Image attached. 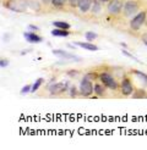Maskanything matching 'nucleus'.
Wrapping results in <instances>:
<instances>
[{
  "label": "nucleus",
  "mask_w": 147,
  "mask_h": 150,
  "mask_svg": "<svg viewBox=\"0 0 147 150\" xmlns=\"http://www.w3.org/2000/svg\"><path fill=\"white\" fill-rule=\"evenodd\" d=\"M77 73H78L77 71H69V72H68V74H69V76H71V77H76Z\"/></svg>",
  "instance_id": "nucleus-25"
},
{
  "label": "nucleus",
  "mask_w": 147,
  "mask_h": 150,
  "mask_svg": "<svg viewBox=\"0 0 147 150\" xmlns=\"http://www.w3.org/2000/svg\"><path fill=\"white\" fill-rule=\"evenodd\" d=\"M42 1H43L44 6H48V4H50V1H51V0H42Z\"/></svg>",
  "instance_id": "nucleus-28"
},
{
  "label": "nucleus",
  "mask_w": 147,
  "mask_h": 150,
  "mask_svg": "<svg viewBox=\"0 0 147 150\" xmlns=\"http://www.w3.org/2000/svg\"><path fill=\"white\" fill-rule=\"evenodd\" d=\"M3 5L6 9L15 12H26L28 1L27 0H3Z\"/></svg>",
  "instance_id": "nucleus-4"
},
{
  "label": "nucleus",
  "mask_w": 147,
  "mask_h": 150,
  "mask_svg": "<svg viewBox=\"0 0 147 150\" xmlns=\"http://www.w3.org/2000/svg\"><path fill=\"white\" fill-rule=\"evenodd\" d=\"M124 3H125V0H110L106 7L108 16H113V17L120 16L123 12Z\"/></svg>",
  "instance_id": "nucleus-6"
},
{
  "label": "nucleus",
  "mask_w": 147,
  "mask_h": 150,
  "mask_svg": "<svg viewBox=\"0 0 147 150\" xmlns=\"http://www.w3.org/2000/svg\"><path fill=\"white\" fill-rule=\"evenodd\" d=\"M147 96V93L145 92V89H141V88H135V92L132 93V98L134 99H142V98H146Z\"/></svg>",
  "instance_id": "nucleus-17"
},
{
  "label": "nucleus",
  "mask_w": 147,
  "mask_h": 150,
  "mask_svg": "<svg viewBox=\"0 0 147 150\" xmlns=\"http://www.w3.org/2000/svg\"><path fill=\"white\" fill-rule=\"evenodd\" d=\"M51 11H68V0H51Z\"/></svg>",
  "instance_id": "nucleus-10"
},
{
  "label": "nucleus",
  "mask_w": 147,
  "mask_h": 150,
  "mask_svg": "<svg viewBox=\"0 0 147 150\" xmlns=\"http://www.w3.org/2000/svg\"><path fill=\"white\" fill-rule=\"evenodd\" d=\"M130 73H131V74H135V76H137L142 81V83H143L145 86H147V74H146V73H143V72H141V71H138V70H131Z\"/></svg>",
  "instance_id": "nucleus-16"
},
{
  "label": "nucleus",
  "mask_w": 147,
  "mask_h": 150,
  "mask_svg": "<svg viewBox=\"0 0 147 150\" xmlns=\"http://www.w3.org/2000/svg\"><path fill=\"white\" fill-rule=\"evenodd\" d=\"M99 1H101L102 4H108V3L110 1V0H99Z\"/></svg>",
  "instance_id": "nucleus-29"
},
{
  "label": "nucleus",
  "mask_w": 147,
  "mask_h": 150,
  "mask_svg": "<svg viewBox=\"0 0 147 150\" xmlns=\"http://www.w3.org/2000/svg\"><path fill=\"white\" fill-rule=\"evenodd\" d=\"M147 21V6L140 11L137 15H135L129 22V28L132 32H137L142 28V26H145Z\"/></svg>",
  "instance_id": "nucleus-2"
},
{
  "label": "nucleus",
  "mask_w": 147,
  "mask_h": 150,
  "mask_svg": "<svg viewBox=\"0 0 147 150\" xmlns=\"http://www.w3.org/2000/svg\"><path fill=\"white\" fill-rule=\"evenodd\" d=\"M29 27H31L32 29H34V31H38V28H37L36 26H33V25H31V26H29Z\"/></svg>",
  "instance_id": "nucleus-30"
},
{
  "label": "nucleus",
  "mask_w": 147,
  "mask_h": 150,
  "mask_svg": "<svg viewBox=\"0 0 147 150\" xmlns=\"http://www.w3.org/2000/svg\"><path fill=\"white\" fill-rule=\"evenodd\" d=\"M53 54L56 55V56H60L63 59H69V60H78L77 57H75L74 55L69 54V52L66 51H63V50H53Z\"/></svg>",
  "instance_id": "nucleus-14"
},
{
  "label": "nucleus",
  "mask_w": 147,
  "mask_h": 150,
  "mask_svg": "<svg viewBox=\"0 0 147 150\" xmlns=\"http://www.w3.org/2000/svg\"><path fill=\"white\" fill-rule=\"evenodd\" d=\"M25 39L28 42V43H32V44H37V43H42L43 42V38L41 35H38L37 33L32 32V33H25Z\"/></svg>",
  "instance_id": "nucleus-12"
},
{
  "label": "nucleus",
  "mask_w": 147,
  "mask_h": 150,
  "mask_svg": "<svg viewBox=\"0 0 147 150\" xmlns=\"http://www.w3.org/2000/svg\"><path fill=\"white\" fill-rule=\"evenodd\" d=\"M31 89H32V86H26L21 89V94H27V93L31 92Z\"/></svg>",
  "instance_id": "nucleus-23"
},
{
  "label": "nucleus",
  "mask_w": 147,
  "mask_h": 150,
  "mask_svg": "<svg viewBox=\"0 0 147 150\" xmlns=\"http://www.w3.org/2000/svg\"><path fill=\"white\" fill-rule=\"evenodd\" d=\"M77 3L78 0H68V11L75 12L77 9Z\"/></svg>",
  "instance_id": "nucleus-19"
},
{
  "label": "nucleus",
  "mask_w": 147,
  "mask_h": 150,
  "mask_svg": "<svg viewBox=\"0 0 147 150\" xmlns=\"http://www.w3.org/2000/svg\"><path fill=\"white\" fill-rule=\"evenodd\" d=\"M146 98H147V96H146Z\"/></svg>",
  "instance_id": "nucleus-32"
},
{
  "label": "nucleus",
  "mask_w": 147,
  "mask_h": 150,
  "mask_svg": "<svg viewBox=\"0 0 147 150\" xmlns=\"http://www.w3.org/2000/svg\"><path fill=\"white\" fill-rule=\"evenodd\" d=\"M98 81H101L103 84H104L108 89L110 91H119V82L115 79V77L112 76L110 72H107V71H102L98 73Z\"/></svg>",
  "instance_id": "nucleus-3"
},
{
  "label": "nucleus",
  "mask_w": 147,
  "mask_h": 150,
  "mask_svg": "<svg viewBox=\"0 0 147 150\" xmlns=\"http://www.w3.org/2000/svg\"><path fill=\"white\" fill-rule=\"evenodd\" d=\"M51 34H53L54 37H68L70 35V31L69 29H61V28H55L51 31Z\"/></svg>",
  "instance_id": "nucleus-15"
},
{
  "label": "nucleus",
  "mask_w": 147,
  "mask_h": 150,
  "mask_svg": "<svg viewBox=\"0 0 147 150\" xmlns=\"http://www.w3.org/2000/svg\"><path fill=\"white\" fill-rule=\"evenodd\" d=\"M75 45H78L81 48H83V49H87V50H91V51H96V50H98V45H94V44L92 43H83V42H76L75 43Z\"/></svg>",
  "instance_id": "nucleus-13"
},
{
  "label": "nucleus",
  "mask_w": 147,
  "mask_h": 150,
  "mask_svg": "<svg viewBox=\"0 0 147 150\" xmlns=\"http://www.w3.org/2000/svg\"><path fill=\"white\" fill-rule=\"evenodd\" d=\"M85 37H86V39H87V40L92 42L93 39L97 38V34H96L94 32H86V33H85Z\"/></svg>",
  "instance_id": "nucleus-22"
},
{
  "label": "nucleus",
  "mask_w": 147,
  "mask_h": 150,
  "mask_svg": "<svg viewBox=\"0 0 147 150\" xmlns=\"http://www.w3.org/2000/svg\"><path fill=\"white\" fill-rule=\"evenodd\" d=\"M43 83H44V79H43V78H38V79H37V81L34 82V84L32 86L31 92H32V93H34V92H36L37 89H38V88H39V87H41Z\"/></svg>",
  "instance_id": "nucleus-20"
},
{
  "label": "nucleus",
  "mask_w": 147,
  "mask_h": 150,
  "mask_svg": "<svg viewBox=\"0 0 147 150\" xmlns=\"http://www.w3.org/2000/svg\"><path fill=\"white\" fill-rule=\"evenodd\" d=\"M78 91H80V96L83 98H88L94 93V83L93 81L87 78L86 76L81 79L80 86H78Z\"/></svg>",
  "instance_id": "nucleus-5"
},
{
  "label": "nucleus",
  "mask_w": 147,
  "mask_h": 150,
  "mask_svg": "<svg viewBox=\"0 0 147 150\" xmlns=\"http://www.w3.org/2000/svg\"><path fill=\"white\" fill-rule=\"evenodd\" d=\"M145 26H146V27H147V21H146V23H145Z\"/></svg>",
  "instance_id": "nucleus-31"
},
{
  "label": "nucleus",
  "mask_w": 147,
  "mask_h": 150,
  "mask_svg": "<svg viewBox=\"0 0 147 150\" xmlns=\"http://www.w3.org/2000/svg\"><path fill=\"white\" fill-rule=\"evenodd\" d=\"M107 87L102 83L101 81H94V94L97 95V96H99V98H106L107 96Z\"/></svg>",
  "instance_id": "nucleus-11"
},
{
  "label": "nucleus",
  "mask_w": 147,
  "mask_h": 150,
  "mask_svg": "<svg viewBox=\"0 0 147 150\" xmlns=\"http://www.w3.org/2000/svg\"><path fill=\"white\" fill-rule=\"evenodd\" d=\"M70 87L66 82H59V83H55V84H51L49 87V92L50 94L53 95H60V94H64L66 91H68Z\"/></svg>",
  "instance_id": "nucleus-8"
},
{
  "label": "nucleus",
  "mask_w": 147,
  "mask_h": 150,
  "mask_svg": "<svg viewBox=\"0 0 147 150\" xmlns=\"http://www.w3.org/2000/svg\"><path fill=\"white\" fill-rule=\"evenodd\" d=\"M143 7H146L143 6V0H125L121 15L124 18H132Z\"/></svg>",
  "instance_id": "nucleus-1"
},
{
  "label": "nucleus",
  "mask_w": 147,
  "mask_h": 150,
  "mask_svg": "<svg viewBox=\"0 0 147 150\" xmlns=\"http://www.w3.org/2000/svg\"><path fill=\"white\" fill-rule=\"evenodd\" d=\"M123 54H124V55H126V56H128V57H130V59H132V60H135V61H138V60H137L136 57H134L131 54H129V52H128L126 50H123Z\"/></svg>",
  "instance_id": "nucleus-24"
},
{
  "label": "nucleus",
  "mask_w": 147,
  "mask_h": 150,
  "mask_svg": "<svg viewBox=\"0 0 147 150\" xmlns=\"http://www.w3.org/2000/svg\"><path fill=\"white\" fill-rule=\"evenodd\" d=\"M80 95V91L76 86H71L70 87V96L71 98H76V96Z\"/></svg>",
  "instance_id": "nucleus-21"
},
{
  "label": "nucleus",
  "mask_w": 147,
  "mask_h": 150,
  "mask_svg": "<svg viewBox=\"0 0 147 150\" xmlns=\"http://www.w3.org/2000/svg\"><path fill=\"white\" fill-rule=\"evenodd\" d=\"M7 62H9V61H7V60H1V61H0V64H1V65H0V66H1V67H5V66H7Z\"/></svg>",
  "instance_id": "nucleus-26"
},
{
  "label": "nucleus",
  "mask_w": 147,
  "mask_h": 150,
  "mask_svg": "<svg viewBox=\"0 0 147 150\" xmlns=\"http://www.w3.org/2000/svg\"><path fill=\"white\" fill-rule=\"evenodd\" d=\"M119 92L124 96H130V95H132V93L135 92L134 83H132L130 76H128V74L123 76V79L120 81V83H119Z\"/></svg>",
  "instance_id": "nucleus-7"
},
{
  "label": "nucleus",
  "mask_w": 147,
  "mask_h": 150,
  "mask_svg": "<svg viewBox=\"0 0 147 150\" xmlns=\"http://www.w3.org/2000/svg\"><path fill=\"white\" fill-rule=\"evenodd\" d=\"M92 4H93V0H78L76 11L80 15H86V13L90 12L91 7H92Z\"/></svg>",
  "instance_id": "nucleus-9"
},
{
  "label": "nucleus",
  "mask_w": 147,
  "mask_h": 150,
  "mask_svg": "<svg viewBox=\"0 0 147 150\" xmlns=\"http://www.w3.org/2000/svg\"><path fill=\"white\" fill-rule=\"evenodd\" d=\"M53 26H55L56 28H61V29H70L71 25L68 23V22H63V21H54Z\"/></svg>",
  "instance_id": "nucleus-18"
},
{
  "label": "nucleus",
  "mask_w": 147,
  "mask_h": 150,
  "mask_svg": "<svg viewBox=\"0 0 147 150\" xmlns=\"http://www.w3.org/2000/svg\"><path fill=\"white\" fill-rule=\"evenodd\" d=\"M141 39H142V42L145 43V45H147V34H143Z\"/></svg>",
  "instance_id": "nucleus-27"
}]
</instances>
